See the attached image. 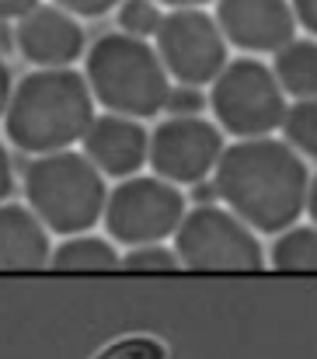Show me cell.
Here are the masks:
<instances>
[{
    "mask_svg": "<svg viewBox=\"0 0 317 359\" xmlns=\"http://www.w3.org/2000/svg\"><path fill=\"white\" fill-rule=\"evenodd\" d=\"M161 25H164V11H161L157 0H122V7H119V28L126 35L147 42V39H157Z\"/></svg>",
    "mask_w": 317,
    "mask_h": 359,
    "instance_id": "obj_18",
    "label": "cell"
},
{
    "mask_svg": "<svg viewBox=\"0 0 317 359\" xmlns=\"http://www.w3.org/2000/svg\"><path fill=\"white\" fill-rule=\"evenodd\" d=\"M213 185L220 203L255 234L279 238L307 213L314 171L286 140H234L216 164Z\"/></svg>",
    "mask_w": 317,
    "mask_h": 359,
    "instance_id": "obj_1",
    "label": "cell"
},
{
    "mask_svg": "<svg viewBox=\"0 0 317 359\" xmlns=\"http://www.w3.org/2000/svg\"><path fill=\"white\" fill-rule=\"evenodd\" d=\"M95 95L81 70H32L14 84L4 133L25 154L46 157L81 143L98 119Z\"/></svg>",
    "mask_w": 317,
    "mask_h": 359,
    "instance_id": "obj_2",
    "label": "cell"
},
{
    "mask_svg": "<svg viewBox=\"0 0 317 359\" xmlns=\"http://www.w3.org/2000/svg\"><path fill=\"white\" fill-rule=\"evenodd\" d=\"M290 7H293L297 25H300L307 35H314L317 32V0H290Z\"/></svg>",
    "mask_w": 317,
    "mask_h": 359,
    "instance_id": "obj_23",
    "label": "cell"
},
{
    "mask_svg": "<svg viewBox=\"0 0 317 359\" xmlns=\"http://www.w3.org/2000/svg\"><path fill=\"white\" fill-rule=\"evenodd\" d=\"M25 203L49 234H88L105 220V175L77 150L35 157L25 168Z\"/></svg>",
    "mask_w": 317,
    "mask_h": 359,
    "instance_id": "obj_4",
    "label": "cell"
},
{
    "mask_svg": "<svg viewBox=\"0 0 317 359\" xmlns=\"http://www.w3.org/2000/svg\"><path fill=\"white\" fill-rule=\"evenodd\" d=\"M272 74L286 98L293 102H311L317 98V39L314 35H297L290 46H283L272 56Z\"/></svg>",
    "mask_w": 317,
    "mask_h": 359,
    "instance_id": "obj_14",
    "label": "cell"
},
{
    "mask_svg": "<svg viewBox=\"0 0 317 359\" xmlns=\"http://www.w3.org/2000/svg\"><path fill=\"white\" fill-rule=\"evenodd\" d=\"M14 46L28 63H35V70H67L81 56H88L81 21L60 4H39L25 18H18Z\"/></svg>",
    "mask_w": 317,
    "mask_h": 359,
    "instance_id": "obj_11",
    "label": "cell"
},
{
    "mask_svg": "<svg viewBox=\"0 0 317 359\" xmlns=\"http://www.w3.org/2000/svg\"><path fill=\"white\" fill-rule=\"evenodd\" d=\"M216 25L227 46L244 56L279 53L297 39V18L290 0H216Z\"/></svg>",
    "mask_w": 317,
    "mask_h": 359,
    "instance_id": "obj_10",
    "label": "cell"
},
{
    "mask_svg": "<svg viewBox=\"0 0 317 359\" xmlns=\"http://www.w3.org/2000/svg\"><path fill=\"white\" fill-rule=\"evenodd\" d=\"M210 105V98H203L199 88H171L168 95V112L171 116H203V109Z\"/></svg>",
    "mask_w": 317,
    "mask_h": 359,
    "instance_id": "obj_21",
    "label": "cell"
},
{
    "mask_svg": "<svg viewBox=\"0 0 317 359\" xmlns=\"http://www.w3.org/2000/svg\"><path fill=\"white\" fill-rule=\"evenodd\" d=\"M53 262L46 224L21 203L0 206V272H35Z\"/></svg>",
    "mask_w": 317,
    "mask_h": 359,
    "instance_id": "obj_13",
    "label": "cell"
},
{
    "mask_svg": "<svg viewBox=\"0 0 317 359\" xmlns=\"http://www.w3.org/2000/svg\"><path fill=\"white\" fill-rule=\"evenodd\" d=\"M11 95H14V77H11V67H7V63L0 60V119L7 116Z\"/></svg>",
    "mask_w": 317,
    "mask_h": 359,
    "instance_id": "obj_26",
    "label": "cell"
},
{
    "mask_svg": "<svg viewBox=\"0 0 317 359\" xmlns=\"http://www.w3.org/2000/svg\"><path fill=\"white\" fill-rule=\"evenodd\" d=\"M39 4L42 0H0V21H18Z\"/></svg>",
    "mask_w": 317,
    "mask_h": 359,
    "instance_id": "obj_24",
    "label": "cell"
},
{
    "mask_svg": "<svg viewBox=\"0 0 317 359\" xmlns=\"http://www.w3.org/2000/svg\"><path fill=\"white\" fill-rule=\"evenodd\" d=\"M154 49L168 70L171 81L182 88H206L213 84L230 56H227V39L210 11H168L164 25L154 39Z\"/></svg>",
    "mask_w": 317,
    "mask_h": 359,
    "instance_id": "obj_8",
    "label": "cell"
},
{
    "mask_svg": "<svg viewBox=\"0 0 317 359\" xmlns=\"http://www.w3.org/2000/svg\"><path fill=\"white\" fill-rule=\"evenodd\" d=\"M185 213H189V203L178 185L157 175H136V178L119 182L108 192L102 224L112 244L147 248V244H164L168 238H175Z\"/></svg>",
    "mask_w": 317,
    "mask_h": 359,
    "instance_id": "obj_7",
    "label": "cell"
},
{
    "mask_svg": "<svg viewBox=\"0 0 317 359\" xmlns=\"http://www.w3.org/2000/svg\"><path fill=\"white\" fill-rule=\"evenodd\" d=\"M164 356L168 353H164V346L157 339H150V335H129V339H119V342L105 346L95 359H164Z\"/></svg>",
    "mask_w": 317,
    "mask_h": 359,
    "instance_id": "obj_20",
    "label": "cell"
},
{
    "mask_svg": "<svg viewBox=\"0 0 317 359\" xmlns=\"http://www.w3.org/2000/svg\"><path fill=\"white\" fill-rule=\"evenodd\" d=\"M223 129L203 116H168L157 122L150 133V168L157 178L196 189L210 175H216V164L223 157Z\"/></svg>",
    "mask_w": 317,
    "mask_h": 359,
    "instance_id": "obj_9",
    "label": "cell"
},
{
    "mask_svg": "<svg viewBox=\"0 0 317 359\" xmlns=\"http://www.w3.org/2000/svg\"><path fill=\"white\" fill-rule=\"evenodd\" d=\"M81 154L105 175V178H136L140 168L150 161V133L147 126L126 116L102 112L91 122L88 136L81 140Z\"/></svg>",
    "mask_w": 317,
    "mask_h": 359,
    "instance_id": "obj_12",
    "label": "cell"
},
{
    "mask_svg": "<svg viewBox=\"0 0 317 359\" xmlns=\"http://www.w3.org/2000/svg\"><path fill=\"white\" fill-rule=\"evenodd\" d=\"M175 255L189 272H262L269 255L258 234L227 206H192L175 234Z\"/></svg>",
    "mask_w": 317,
    "mask_h": 359,
    "instance_id": "obj_6",
    "label": "cell"
},
{
    "mask_svg": "<svg viewBox=\"0 0 317 359\" xmlns=\"http://www.w3.org/2000/svg\"><path fill=\"white\" fill-rule=\"evenodd\" d=\"M122 265V255L115 251V244L98 234H77V238H63L53 248V262L49 269L56 272H112Z\"/></svg>",
    "mask_w": 317,
    "mask_h": 359,
    "instance_id": "obj_15",
    "label": "cell"
},
{
    "mask_svg": "<svg viewBox=\"0 0 317 359\" xmlns=\"http://www.w3.org/2000/svg\"><path fill=\"white\" fill-rule=\"evenodd\" d=\"M11 189H14V171H11V154H7V147L0 143V206H4V199L11 196Z\"/></svg>",
    "mask_w": 317,
    "mask_h": 359,
    "instance_id": "obj_25",
    "label": "cell"
},
{
    "mask_svg": "<svg viewBox=\"0 0 317 359\" xmlns=\"http://www.w3.org/2000/svg\"><path fill=\"white\" fill-rule=\"evenodd\" d=\"M272 269L279 272H311L317 269V227L314 224H297L283 231L272 244Z\"/></svg>",
    "mask_w": 317,
    "mask_h": 359,
    "instance_id": "obj_16",
    "label": "cell"
},
{
    "mask_svg": "<svg viewBox=\"0 0 317 359\" xmlns=\"http://www.w3.org/2000/svg\"><path fill=\"white\" fill-rule=\"evenodd\" d=\"M161 7H171V11H196V7H206L213 0H157Z\"/></svg>",
    "mask_w": 317,
    "mask_h": 359,
    "instance_id": "obj_27",
    "label": "cell"
},
{
    "mask_svg": "<svg viewBox=\"0 0 317 359\" xmlns=\"http://www.w3.org/2000/svg\"><path fill=\"white\" fill-rule=\"evenodd\" d=\"M122 269L126 272H178L182 262H178L175 248H168V244H147V248H129L122 255Z\"/></svg>",
    "mask_w": 317,
    "mask_h": 359,
    "instance_id": "obj_19",
    "label": "cell"
},
{
    "mask_svg": "<svg viewBox=\"0 0 317 359\" xmlns=\"http://www.w3.org/2000/svg\"><path fill=\"white\" fill-rule=\"evenodd\" d=\"M286 91L279 88L269 63L255 56H237L210 84V112L234 140H262L283 129Z\"/></svg>",
    "mask_w": 317,
    "mask_h": 359,
    "instance_id": "obj_5",
    "label": "cell"
},
{
    "mask_svg": "<svg viewBox=\"0 0 317 359\" xmlns=\"http://www.w3.org/2000/svg\"><path fill=\"white\" fill-rule=\"evenodd\" d=\"M84 81L105 112L136 122L161 116L171 95V77L157 49L126 32H108L88 49Z\"/></svg>",
    "mask_w": 317,
    "mask_h": 359,
    "instance_id": "obj_3",
    "label": "cell"
},
{
    "mask_svg": "<svg viewBox=\"0 0 317 359\" xmlns=\"http://www.w3.org/2000/svg\"><path fill=\"white\" fill-rule=\"evenodd\" d=\"M283 140L304 157L314 161L317 154V98L311 102H290L283 119Z\"/></svg>",
    "mask_w": 317,
    "mask_h": 359,
    "instance_id": "obj_17",
    "label": "cell"
},
{
    "mask_svg": "<svg viewBox=\"0 0 317 359\" xmlns=\"http://www.w3.org/2000/svg\"><path fill=\"white\" fill-rule=\"evenodd\" d=\"M53 4H60L74 18H102L112 7H122V0H53Z\"/></svg>",
    "mask_w": 317,
    "mask_h": 359,
    "instance_id": "obj_22",
    "label": "cell"
}]
</instances>
